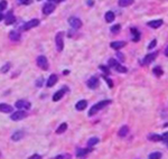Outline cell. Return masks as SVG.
<instances>
[{"mask_svg":"<svg viewBox=\"0 0 168 159\" xmlns=\"http://www.w3.org/2000/svg\"><path fill=\"white\" fill-rule=\"evenodd\" d=\"M59 1H65V0H57V2H59Z\"/></svg>","mask_w":168,"mask_h":159,"instance_id":"47","label":"cell"},{"mask_svg":"<svg viewBox=\"0 0 168 159\" xmlns=\"http://www.w3.org/2000/svg\"><path fill=\"white\" fill-rule=\"evenodd\" d=\"M24 136H25L24 131H16L15 133L11 136V140L13 141H19V140H22L24 138Z\"/></svg>","mask_w":168,"mask_h":159,"instance_id":"22","label":"cell"},{"mask_svg":"<svg viewBox=\"0 0 168 159\" xmlns=\"http://www.w3.org/2000/svg\"><path fill=\"white\" fill-rule=\"evenodd\" d=\"M38 1H40V0H38Z\"/></svg>","mask_w":168,"mask_h":159,"instance_id":"51","label":"cell"},{"mask_svg":"<svg viewBox=\"0 0 168 159\" xmlns=\"http://www.w3.org/2000/svg\"><path fill=\"white\" fill-rule=\"evenodd\" d=\"M15 107L17 109H26V110H28V109H30V103L28 101H25V100H18L16 102Z\"/></svg>","mask_w":168,"mask_h":159,"instance_id":"13","label":"cell"},{"mask_svg":"<svg viewBox=\"0 0 168 159\" xmlns=\"http://www.w3.org/2000/svg\"><path fill=\"white\" fill-rule=\"evenodd\" d=\"M26 116H27V113H26L25 111H16L15 113L11 114L10 119H11L13 121H19V120L25 119Z\"/></svg>","mask_w":168,"mask_h":159,"instance_id":"6","label":"cell"},{"mask_svg":"<svg viewBox=\"0 0 168 159\" xmlns=\"http://www.w3.org/2000/svg\"><path fill=\"white\" fill-rule=\"evenodd\" d=\"M66 130H67V123L63 122L62 124H59V127L56 129V133H57V135H62V133H64Z\"/></svg>","mask_w":168,"mask_h":159,"instance_id":"28","label":"cell"},{"mask_svg":"<svg viewBox=\"0 0 168 159\" xmlns=\"http://www.w3.org/2000/svg\"><path fill=\"white\" fill-rule=\"evenodd\" d=\"M125 45H127V43H125L124 40H117V42H112V43L110 44L111 48H113V50H116V51H119V50L123 48Z\"/></svg>","mask_w":168,"mask_h":159,"instance_id":"12","label":"cell"},{"mask_svg":"<svg viewBox=\"0 0 168 159\" xmlns=\"http://www.w3.org/2000/svg\"><path fill=\"white\" fill-rule=\"evenodd\" d=\"M117 57L119 58V59H120L121 62H123V61H124L123 54H122V53H120V52H118V53H117Z\"/></svg>","mask_w":168,"mask_h":159,"instance_id":"40","label":"cell"},{"mask_svg":"<svg viewBox=\"0 0 168 159\" xmlns=\"http://www.w3.org/2000/svg\"><path fill=\"white\" fill-rule=\"evenodd\" d=\"M86 84H88V87L94 90V89H96V87L99 86V79H98L96 76H92V77H90V79L88 80Z\"/></svg>","mask_w":168,"mask_h":159,"instance_id":"10","label":"cell"},{"mask_svg":"<svg viewBox=\"0 0 168 159\" xmlns=\"http://www.w3.org/2000/svg\"><path fill=\"white\" fill-rule=\"evenodd\" d=\"M36 159H42V158H40V156H39V157H38V158H36Z\"/></svg>","mask_w":168,"mask_h":159,"instance_id":"49","label":"cell"},{"mask_svg":"<svg viewBox=\"0 0 168 159\" xmlns=\"http://www.w3.org/2000/svg\"><path fill=\"white\" fill-rule=\"evenodd\" d=\"M48 1H57V0H48Z\"/></svg>","mask_w":168,"mask_h":159,"instance_id":"48","label":"cell"},{"mask_svg":"<svg viewBox=\"0 0 168 159\" xmlns=\"http://www.w3.org/2000/svg\"><path fill=\"white\" fill-rule=\"evenodd\" d=\"M55 43H56V48L59 52H62L64 48V33L63 31H59L56 34L55 37Z\"/></svg>","mask_w":168,"mask_h":159,"instance_id":"2","label":"cell"},{"mask_svg":"<svg viewBox=\"0 0 168 159\" xmlns=\"http://www.w3.org/2000/svg\"><path fill=\"white\" fill-rule=\"evenodd\" d=\"M156 45H157V40H156V39H153V40L149 43V45H148V50H149V51H151L153 48L156 47Z\"/></svg>","mask_w":168,"mask_h":159,"instance_id":"35","label":"cell"},{"mask_svg":"<svg viewBox=\"0 0 168 159\" xmlns=\"http://www.w3.org/2000/svg\"><path fill=\"white\" fill-rule=\"evenodd\" d=\"M114 18H116V16H114L113 11H108L105 14V20H107V22H112L114 20Z\"/></svg>","mask_w":168,"mask_h":159,"instance_id":"29","label":"cell"},{"mask_svg":"<svg viewBox=\"0 0 168 159\" xmlns=\"http://www.w3.org/2000/svg\"><path fill=\"white\" fill-rule=\"evenodd\" d=\"M99 141H100V139L98 137H92L89 139L88 141V147H90V148H92V147H94L95 145H98L99 144Z\"/></svg>","mask_w":168,"mask_h":159,"instance_id":"25","label":"cell"},{"mask_svg":"<svg viewBox=\"0 0 168 159\" xmlns=\"http://www.w3.org/2000/svg\"><path fill=\"white\" fill-rule=\"evenodd\" d=\"M65 90H67V87H63V89H61V90H59L56 93L53 95V101L54 102H57L59 101L63 96H64V94H65Z\"/></svg>","mask_w":168,"mask_h":159,"instance_id":"14","label":"cell"},{"mask_svg":"<svg viewBox=\"0 0 168 159\" xmlns=\"http://www.w3.org/2000/svg\"><path fill=\"white\" fill-rule=\"evenodd\" d=\"M161 136H162V141L168 142V131H167V132H165L164 135H161Z\"/></svg>","mask_w":168,"mask_h":159,"instance_id":"41","label":"cell"},{"mask_svg":"<svg viewBox=\"0 0 168 159\" xmlns=\"http://www.w3.org/2000/svg\"><path fill=\"white\" fill-rule=\"evenodd\" d=\"M54 10H55V5L52 3V2H47L44 7H43V13H44V15H51Z\"/></svg>","mask_w":168,"mask_h":159,"instance_id":"15","label":"cell"},{"mask_svg":"<svg viewBox=\"0 0 168 159\" xmlns=\"http://www.w3.org/2000/svg\"><path fill=\"white\" fill-rule=\"evenodd\" d=\"M9 38H10V40H13V42H18V40L20 39V33L17 31V30H11V31L9 33Z\"/></svg>","mask_w":168,"mask_h":159,"instance_id":"19","label":"cell"},{"mask_svg":"<svg viewBox=\"0 0 168 159\" xmlns=\"http://www.w3.org/2000/svg\"><path fill=\"white\" fill-rule=\"evenodd\" d=\"M120 29H121V25H120V24H117V25H114V26L111 27V33L117 34V33L120 31Z\"/></svg>","mask_w":168,"mask_h":159,"instance_id":"31","label":"cell"},{"mask_svg":"<svg viewBox=\"0 0 168 159\" xmlns=\"http://www.w3.org/2000/svg\"><path fill=\"white\" fill-rule=\"evenodd\" d=\"M149 141H153V142H159L162 141V136L161 135H157V133H150L147 136Z\"/></svg>","mask_w":168,"mask_h":159,"instance_id":"16","label":"cell"},{"mask_svg":"<svg viewBox=\"0 0 168 159\" xmlns=\"http://www.w3.org/2000/svg\"><path fill=\"white\" fill-rule=\"evenodd\" d=\"M93 5H94V0H88V6L92 7Z\"/></svg>","mask_w":168,"mask_h":159,"instance_id":"42","label":"cell"},{"mask_svg":"<svg viewBox=\"0 0 168 159\" xmlns=\"http://www.w3.org/2000/svg\"><path fill=\"white\" fill-rule=\"evenodd\" d=\"M161 152L159 151H155V152H151L150 155H149V157L148 159H161Z\"/></svg>","mask_w":168,"mask_h":159,"instance_id":"30","label":"cell"},{"mask_svg":"<svg viewBox=\"0 0 168 159\" xmlns=\"http://www.w3.org/2000/svg\"><path fill=\"white\" fill-rule=\"evenodd\" d=\"M0 158H1V152H0Z\"/></svg>","mask_w":168,"mask_h":159,"instance_id":"50","label":"cell"},{"mask_svg":"<svg viewBox=\"0 0 168 159\" xmlns=\"http://www.w3.org/2000/svg\"><path fill=\"white\" fill-rule=\"evenodd\" d=\"M7 1L6 0H1L0 1V14H2V11L3 10H6V8H7Z\"/></svg>","mask_w":168,"mask_h":159,"instance_id":"32","label":"cell"},{"mask_svg":"<svg viewBox=\"0 0 168 159\" xmlns=\"http://www.w3.org/2000/svg\"><path fill=\"white\" fill-rule=\"evenodd\" d=\"M167 145H168V142H167Z\"/></svg>","mask_w":168,"mask_h":159,"instance_id":"52","label":"cell"},{"mask_svg":"<svg viewBox=\"0 0 168 159\" xmlns=\"http://www.w3.org/2000/svg\"><path fill=\"white\" fill-rule=\"evenodd\" d=\"M43 82H44V79H43V77H39V79H37L36 86L37 87H42V86H43Z\"/></svg>","mask_w":168,"mask_h":159,"instance_id":"38","label":"cell"},{"mask_svg":"<svg viewBox=\"0 0 168 159\" xmlns=\"http://www.w3.org/2000/svg\"><path fill=\"white\" fill-rule=\"evenodd\" d=\"M102 77H103V79H104V80H105V82L108 83V85H109V87H113V82H112V80L109 79V77H107L105 75H103Z\"/></svg>","mask_w":168,"mask_h":159,"instance_id":"36","label":"cell"},{"mask_svg":"<svg viewBox=\"0 0 168 159\" xmlns=\"http://www.w3.org/2000/svg\"><path fill=\"white\" fill-rule=\"evenodd\" d=\"M37 65H38V67H40L42 70L47 71L48 70V61H47V58L45 57L44 55L38 56L37 57Z\"/></svg>","mask_w":168,"mask_h":159,"instance_id":"3","label":"cell"},{"mask_svg":"<svg viewBox=\"0 0 168 159\" xmlns=\"http://www.w3.org/2000/svg\"><path fill=\"white\" fill-rule=\"evenodd\" d=\"M113 68H114L118 73H127L128 72V68H127L125 66L122 65V64H120V63H118L117 65L114 66Z\"/></svg>","mask_w":168,"mask_h":159,"instance_id":"27","label":"cell"},{"mask_svg":"<svg viewBox=\"0 0 168 159\" xmlns=\"http://www.w3.org/2000/svg\"><path fill=\"white\" fill-rule=\"evenodd\" d=\"M99 68L102 71L104 74H108V75H110L111 74V72H110V70H109V67L108 66H104V65H100L99 66Z\"/></svg>","mask_w":168,"mask_h":159,"instance_id":"34","label":"cell"},{"mask_svg":"<svg viewBox=\"0 0 168 159\" xmlns=\"http://www.w3.org/2000/svg\"><path fill=\"white\" fill-rule=\"evenodd\" d=\"M153 73L155 76H157V77H160L161 75L164 74V71H162V68H161L160 66H155L153 68Z\"/></svg>","mask_w":168,"mask_h":159,"instance_id":"26","label":"cell"},{"mask_svg":"<svg viewBox=\"0 0 168 159\" xmlns=\"http://www.w3.org/2000/svg\"><path fill=\"white\" fill-rule=\"evenodd\" d=\"M63 74H64V75H67V74H70V71H67V70H66V71L63 72Z\"/></svg>","mask_w":168,"mask_h":159,"instance_id":"46","label":"cell"},{"mask_svg":"<svg viewBox=\"0 0 168 159\" xmlns=\"http://www.w3.org/2000/svg\"><path fill=\"white\" fill-rule=\"evenodd\" d=\"M13 107L9 105V104H6V103H0V112H3V113H10L13 112Z\"/></svg>","mask_w":168,"mask_h":159,"instance_id":"18","label":"cell"},{"mask_svg":"<svg viewBox=\"0 0 168 159\" xmlns=\"http://www.w3.org/2000/svg\"><path fill=\"white\" fill-rule=\"evenodd\" d=\"M92 150L93 149L90 148V147H88V148H79L76 150V157L79 159H84L90 152H92Z\"/></svg>","mask_w":168,"mask_h":159,"instance_id":"4","label":"cell"},{"mask_svg":"<svg viewBox=\"0 0 168 159\" xmlns=\"http://www.w3.org/2000/svg\"><path fill=\"white\" fill-rule=\"evenodd\" d=\"M19 5H30L33 0H17Z\"/></svg>","mask_w":168,"mask_h":159,"instance_id":"39","label":"cell"},{"mask_svg":"<svg viewBox=\"0 0 168 159\" xmlns=\"http://www.w3.org/2000/svg\"><path fill=\"white\" fill-rule=\"evenodd\" d=\"M39 19H37V18H35V19H31V20H29V22H27L24 26H22V29H25V30H28V29L30 28H34V27H36V26H38L39 25Z\"/></svg>","mask_w":168,"mask_h":159,"instance_id":"9","label":"cell"},{"mask_svg":"<svg viewBox=\"0 0 168 159\" xmlns=\"http://www.w3.org/2000/svg\"><path fill=\"white\" fill-rule=\"evenodd\" d=\"M157 55H158V52H153V53H150V54H147L146 56L144 57V59H142V64L144 65H149L150 63H153V61L156 59Z\"/></svg>","mask_w":168,"mask_h":159,"instance_id":"5","label":"cell"},{"mask_svg":"<svg viewBox=\"0 0 168 159\" xmlns=\"http://www.w3.org/2000/svg\"><path fill=\"white\" fill-rule=\"evenodd\" d=\"M165 55H166V56L168 57V46L166 47V50H165Z\"/></svg>","mask_w":168,"mask_h":159,"instance_id":"44","label":"cell"},{"mask_svg":"<svg viewBox=\"0 0 168 159\" xmlns=\"http://www.w3.org/2000/svg\"><path fill=\"white\" fill-rule=\"evenodd\" d=\"M15 16L13 15L11 11H9L7 15H6V25H11L15 22Z\"/></svg>","mask_w":168,"mask_h":159,"instance_id":"23","label":"cell"},{"mask_svg":"<svg viewBox=\"0 0 168 159\" xmlns=\"http://www.w3.org/2000/svg\"><path fill=\"white\" fill-rule=\"evenodd\" d=\"M71 158L72 157H71L70 153H61V155L55 157V159H71Z\"/></svg>","mask_w":168,"mask_h":159,"instance_id":"33","label":"cell"},{"mask_svg":"<svg viewBox=\"0 0 168 159\" xmlns=\"http://www.w3.org/2000/svg\"><path fill=\"white\" fill-rule=\"evenodd\" d=\"M128 133H129V127L128 126H122L120 128L119 132H118V136L120 138H124L128 136Z\"/></svg>","mask_w":168,"mask_h":159,"instance_id":"20","label":"cell"},{"mask_svg":"<svg viewBox=\"0 0 168 159\" xmlns=\"http://www.w3.org/2000/svg\"><path fill=\"white\" fill-rule=\"evenodd\" d=\"M2 19H5V16H3L2 14H0V22H1Z\"/></svg>","mask_w":168,"mask_h":159,"instance_id":"45","label":"cell"},{"mask_svg":"<svg viewBox=\"0 0 168 159\" xmlns=\"http://www.w3.org/2000/svg\"><path fill=\"white\" fill-rule=\"evenodd\" d=\"M110 103H111V100H103V101H100L98 102L96 104L94 105H92V108L90 109V111H89V116H93L94 114H96L100 110H102L104 109L105 107H108Z\"/></svg>","mask_w":168,"mask_h":159,"instance_id":"1","label":"cell"},{"mask_svg":"<svg viewBox=\"0 0 168 159\" xmlns=\"http://www.w3.org/2000/svg\"><path fill=\"white\" fill-rule=\"evenodd\" d=\"M86 107H88V101L86 100H80L75 104V109L79 110V111H83L84 109H86Z\"/></svg>","mask_w":168,"mask_h":159,"instance_id":"21","label":"cell"},{"mask_svg":"<svg viewBox=\"0 0 168 159\" xmlns=\"http://www.w3.org/2000/svg\"><path fill=\"white\" fill-rule=\"evenodd\" d=\"M57 75L56 74H52L51 76L48 77V80H47V83H46V85H47V87H52L54 86L55 84H56V82H57Z\"/></svg>","mask_w":168,"mask_h":159,"instance_id":"17","label":"cell"},{"mask_svg":"<svg viewBox=\"0 0 168 159\" xmlns=\"http://www.w3.org/2000/svg\"><path fill=\"white\" fill-rule=\"evenodd\" d=\"M133 2H135V0H119L118 3H119L120 7L124 8V7H129V6H131Z\"/></svg>","mask_w":168,"mask_h":159,"instance_id":"24","label":"cell"},{"mask_svg":"<svg viewBox=\"0 0 168 159\" xmlns=\"http://www.w3.org/2000/svg\"><path fill=\"white\" fill-rule=\"evenodd\" d=\"M162 24H164V20H162V19H153V20H150V22H147V25L153 29L159 28Z\"/></svg>","mask_w":168,"mask_h":159,"instance_id":"11","label":"cell"},{"mask_svg":"<svg viewBox=\"0 0 168 159\" xmlns=\"http://www.w3.org/2000/svg\"><path fill=\"white\" fill-rule=\"evenodd\" d=\"M130 33H131V36H132V42L138 43L139 40L141 39V33L138 30V28L131 27V28H130Z\"/></svg>","mask_w":168,"mask_h":159,"instance_id":"7","label":"cell"},{"mask_svg":"<svg viewBox=\"0 0 168 159\" xmlns=\"http://www.w3.org/2000/svg\"><path fill=\"white\" fill-rule=\"evenodd\" d=\"M9 68H10V64L7 63L6 65H3L1 67V73H7L8 71H9Z\"/></svg>","mask_w":168,"mask_h":159,"instance_id":"37","label":"cell"},{"mask_svg":"<svg viewBox=\"0 0 168 159\" xmlns=\"http://www.w3.org/2000/svg\"><path fill=\"white\" fill-rule=\"evenodd\" d=\"M39 157V155H33L31 157H29L28 159H36V158H38Z\"/></svg>","mask_w":168,"mask_h":159,"instance_id":"43","label":"cell"},{"mask_svg":"<svg viewBox=\"0 0 168 159\" xmlns=\"http://www.w3.org/2000/svg\"><path fill=\"white\" fill-rule=\"evenodd\" d=\"M68 24L72 26V28L74 29H79L82 27V22H81L79 18H76V17H71L70 19H68Z\"/></svg>","mask_w":168,"mask_h":159,"instance_id":"8","label":"cell"}]
</instances>
